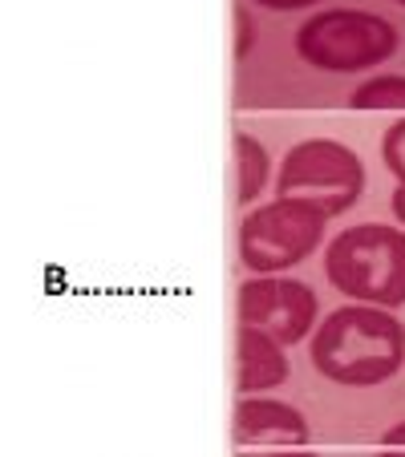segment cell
Segmentation results:
<instances>
[{"instance_id":"7c38bea8","label":"cell","mask_w":405,"mask_h":457,"mask_svg":"<svg viewBox=\"0 0 405 457\" xmlns=\"http://www.w3.org/2000/svg\"><path fill=\"white\" fill-rule=\"evenodd\" d=\"M235 29H240V41H235V57H248V49L256 45V25H251L248 9H235Z\"/></svg>"},{"instance_id":"6da1fadb","label":"cell","mask_w":405,"mask_h":457,"mask_svg":"<svg viewBox=\"0 0 405 457\" xmlns=\"http://www.w3.org/2000/svg\"><path fill=\"white\" fill-rule=\"evenodd\" d=\"M308 361L333 385L373 388L405 364V324L381 303H345L328 312L308 340Z\"/></svg>"},{"instance_id":"3957f363","label":"cell","mask_w":405,"mask_h":457,"mask_svg":"<svg viewBox=\"0 0 405 457\" xmlns=\"http://www.w3.org/2000/svg\"><path fill=\"white\" fill-rule=\"evenodd\" d=\"M328 215L308 199L276 195L240 219V263L251 276H280L325 243Z\"/></svg>"},{"instance_id":"ba28073f","label":"cell","mask_w":405,"mask_h":457,"mask_svg":"<svg viewBox=\"0 0 405 457\" xmlns=\"http://www.w3.org/2000/svg\"><path fill=\"white\" fill-rule=\"evenodd\" d=\"M288 377H292L288 345H280L276 337H267L264 328L240 324L235 328V393L240 397L267 393V388H280Z\"/></svg>"},{"instance_id":"2e32d148","label":"cell","mask_w":405,"mask_h":457,"mask_svg":"<svg viewBox=\"0 0 405 457\" xmlns=\"http://www.w3.org/2000/svg\"><path fill=\"white\" fill-rule=\"evenodd\" d=\"M397 4H401V9H405V0H397Z\"/></svg>"},{"instance_id":"52a82bcc","label":"cell","mask_w":405,"mask_h":457,"mask_svg":"<svg viewBox=\"0 0 405 457\" xmlns=\"http://www.w3.org/2000/svg\"><path fill=\"white\" fill-rule=\"evenodd\" d=\"M232 441L240 449H267V445L272 449H300L312 441V429L296 405L248 393V397L235 401Z\"/></svg>"},{"instance_id":"8992f818","label":"cell","mask_w":405,"mask_h":457,"mask_svg":"<svg viewBox=\"0 0 405 457\" xmlns=\"http://www.w3.org/2000/svg\"><path fill=\"white\" fill-rule=\"evenodd\" d=\"M316 292L300 279L280 276H251L240 284V300H235V316L240 324L264 328L267 337H276L280 345H300L316 332Z\"/></svg>"},{"instance_id":"277c9868","label":"cell","mask_w":405,"mask_h":457,"mask_svg":"<svg viewBox=\"0 0 405 457\" xmlns=\"http://www.w3.org/2000/svg\"><path fill=\"white\" fill-rule=\"evenodd\" d=\"M296 53L320 73L377 70L397 53V29L369 9H320L296 29Z\"/></svg>"},{"instance_id":"30bf717a","label":"cell","mask_w":405,"mask_h":457,"mask_svg":"<svg viewBox=\"0 0 405 457\" xmlns=\"http://www.w3.org/2000/svg\"><path fill=\"white\" fill-rule=\"evenodd\" d=\"M353 110H405V78L401 73H381L353 89L349 97Z\"/></svg>"},{"instance_id":"5bb4252c","label":"cell","mask_w":405,"mask_h":457,"mask_svg":"<svg viewBox=\"0 0 405 457\" xmlns=\"http://www.w3.org/2000/svg\"><path fill=\"white\" fill-rule=\"evenodd\" d=\"M381 445H385V449H405V421H397L393 429H385Z\"/></svg>"},{"instance_id":"5b68a950","label":"cell","mask_w":405,"mask_h":457,"mask_svg":"<svg viewBox=\"0 0 405 457\" xmlns=\"http://www.w3.org/2000/svg\"><path fill=\"white\" fill-rule=\"evenodd\" d=\"M365 190V166L357 150L336 138H304L284 154L276 170V195L308 199L328 219L349 215Z\"/></svg>"},{"instance_id":"4fadbf2b","label":"cell","mask_w":405,"mask_h":457,"mask_svg":"<svg viewBox=\"0 0 405 457\" xmlns=\"http://www.w3.org/2000/svg\"><path fill=\"white\" fill-rule=\"evenodd\" d=\"M259 9H272V12H296V9H312L320 0H251Z\"/></svg>"},{"instance_id":"9c48e42d","label":"cell","mask_w":405,"mask_h":457,"mask_svg":"<svg viewBox=\"0 0 405 457\" xmlns=\"http://www.w3.org/2000/svg\"><path fill=\"white\" fill-rule=\"evenodd\" d=\"M232 150H235V203L251 207V199H259L267 187L272 158H267L264 142H259L256 134H248V129H235Z\"/></svg>"},{"instance_id":"9a60e30c","label":"cell","mask_w":405,"mask_h":457,"mask_svg":"<svg viewBox=\"0 0 405 457\" xmlns=\"http://www.w3.org/2000/svg\"><path fill=\"white\" fill-rule=\"evenodd\" d=\"M389 203H393V215H397V223L405 227V182H397V190H393V199H389Z\"/></svg>"},{"instance_id":"8fae6325","label":"cell","mask_w":405,"mask_h":457,"mask_svg":"<svg viewBox=\"0 0 405 457\" xmlns=\"http://www.w3.org/2000/svg\"><path fill=\"white\" fill-rule=\"evenodd\" d=\"M381 162L389 166V174H393L397 182H405V118L385 129V138H381Z\"/></svg>"},{"instance_id":"7a4b0ae2","label":"cell","mask_w":405,"mask_h":457,"mask_svg":"<svg viewBox=\"0 0 405 457\" xmlns=\"http://www.w3.org/2000/svg\"><path fill=\"white\" fill-rule=\"evenodd\" d=\"M325 276L349 300L401 308L405 303V231L357 223L325 247Z\"/></svg>"}]
</instances>
